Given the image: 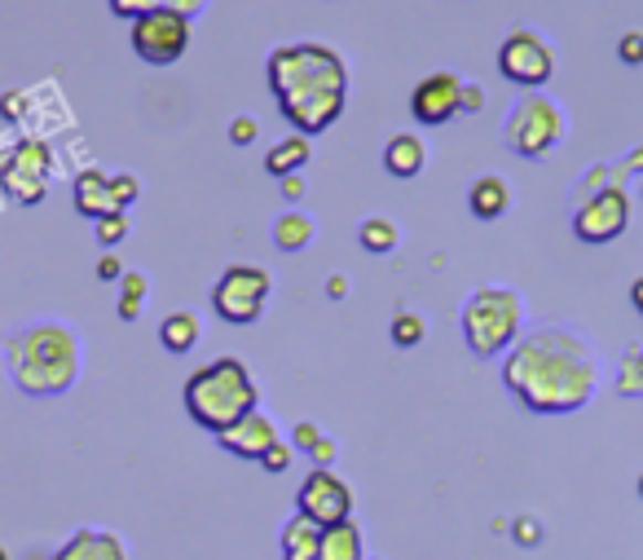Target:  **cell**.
Instances as JSON below:
<instances>
[{
  "label": "cell",
  "instance_id": "38",
  "mask_svg": "<svg viewBox=\"0 0 643 560\" xmlns=\"http://www.w3.org/2000/svg\"><path fill=\"white\" fill-rule=\"evenodd\" d=\"M159 4H164V9H177V13H186L190 22H194V18L208 9V0H159Z\"/></svg>",
  "mask_w": 643,
  "mask_h": 560
},
{
  "label": "cell",
  "instance_id": "25",
  "mask_svg": "<svg viewBox=\"0 0 643 560\" xmlns=\"http://www.w3.org/2000/svg\"><path fill=\"white\" fill-rule=\"evenodd\" d=\"M146 296H150V278L146 274H124L119 278V318L124 323H137L141 318V309H146Z\"/></svg>",
  "mask_w": 643,
  "mask_h": 560
},
{
  "label": "cell",
  "instance_id": "35",
  "mask_svg": "<svg viewBox=\"0 0 643 560\" xmlns=\"http://www.w3.org/2000/svg\"><path fill=\"white\" fill-rule=\"evenodd\" d=\"M124 274H128V270H124V261H119L115 252H102V256H97V278H102V283H119Z\"/></svg>",
  "mask_w": 643,
  "mask_h": 560
},
{
  "label": "cell",
  "instance_id": "27",
  "mask_svg": "<svg viewBox=\"0 0 643 560\" xmlns=\"http://www.w3.org/2000/svg\"><path fill=\"white\" fill-rule=\"evenodd\" d=\"M618 393H622V398H643V345H635V349L622 358Z\"/></svg>",
  "mask_w": 643,
  "mask_h": 560
},
{
  "label": "cell",
  "instance_id": "36",
  "mask_svg": "<svg viewBox=\"0 0 643 560\" xmlns=\"http://www.w3.org/2000/svg\"><path fill=\"white\" fill-rule=\"evenodd\" d=\"M512 535H516V543H525V548H534V543H542V526H538L534 517H520Z\"/></svg>",
  "mask_w": 643,
  "mask_h": 560
},
{
  "label": "cell",
  "instance_id": "26",
  "mask_svg": "<svg viewBox=\"0 0 643 560\" xmlns=\"http://www.w3.org/2000/svg\"><path fill=\"white\" fill-rule=\"evenodd\" d=\"M423 336H428V323H423L419 314H410V309H401V314L392 318V327H388V340H392L397 349H419Z\"/></svg>",
  "mask_w": 643,
  "mask_h": 560
},
{
  "label": "cell",
  "instance_id": "31",
  "mask_svg": "<svg viewBox=\"0 0 643 560\" xmlns=\"http://www.w3.org/2000/svg\"><path fill=\"white\" fill-rule=\"evenodd\" d=\"M322 437H326V433H322L314 420H301V424H296V433H292V446H296V455H309Z\"/></svg>",
  "mask_w": 643,
  "mask_h": 560
},
{
  "label": "cell",
  "instance_id": "47",
  "mask_svg": "<svg viewBox=\"0 0 643 560\" xmlns=\"http://www.w3.org/2000/svg\"><path fill=\"white\" fill-rule=\"evenodd\" d=\"M640 495H643V477H640Z\"/></svg>",
  "mask_w": 643,
  "mask_h": 560
},
{
  "label": "cell",
  "instance_id": "8",
  "mask_svg": "<svg viewBox=\"0 0 643 560\" xmlns=\"http://www.w3.org/2000/svg\"><path fill=\"white\" fill-rule=\"evenodd\" d=\"M128 44H133V53H137L146 66H172V62H181L186 49H190V18L159 4V9H150V13H141V18L133 22Z\"/></svg>",
  "mask_w": 643,
  "mask_h": 560
},
{
  "label": "cell",
  "instance_id": "32",
  "mask_svg": "<svg viewBox=\"0 0 643 560\" xmlns=\"http://www.w3.org/2000/svg\"><path fill=\"white\" fill-rule=\"evenodd\" d=\"M261 137V124H256V115H239L234 124H230V141L234 146H252Z\"/></svg>",
  "mask_w": 643,
  "mask_h": 560
},
{
  "label": "cell",
  "instance_id": "19",
  "mask_svg": "<svg viewBox=\"0 0 643 560\" xmlns=\"http://www.w3.org/2000/svg\"><path fill=\"white\" fill-rule=\"evenodd\" d=\"M322 535H326V530H322L318 521H309L305 513H296V517L283 526V535H278L283 560H318Z\"/></svg>",
  "mask_w": 643,
  "mask_h": 560
},
{
  "label": "cell",
  "instance_id": "39",
  "mask_svg": "<svg viewBox=\"0 0 643 560\" xmlns=\"http://www.w3.org/2000/svg\"><path fill=\"white\" fill-rule=\"evenodd\" d=\"M309 459H314V468H330V464H335V442H330V437H322L318 446L309 451Z\"/></svg>",
  "mask_w": 643,
  "mask_h": 560
},
{
  "label": "cell",
  "instance_id": "5",
  "mask_svg": "<svg viewBox=\"0 0 643 560\" xmlns=\"http://www.w3.org/2000/svg\"><path fill=\"white\" fill-rule=\"evenodd\" d=\"M525 327V300L512 287H481L463 305V340L476 358L512 353Z\"/></svg>",
  "mask_w": 643,
  "mask_h": 560
},
{
  "label": "cell",
  "instance_id": "41",
  "mask_svg": "<svg viewBox=\"0 0 643 560\" xmlns=\"http://www.w3.org/2000/svg\"><path fill=\"white\" fill-rule=\"evenodd\" d=\"M278 186H283V194H287L292 203H296V199H305V177H301V172H292V177H283Z\"/></svg>",
  "mask_w": 643,
  "mask_h": 560
},
{
  "label": "cell",
  "instance_id": "3",
  "mask_svg": "<svg viewBox=\"0 0 643 560\" xmlns=\"http://www.w3.org/2000/svg\"><path fill=\"white\" fill-rule=\"evenodd\" d=\"M9 376L27 398H57L80 380V340L62 323H35L4 345Z\"/></svg>",
  "mask_w": 643,
  "mask_h": 560
},
{
  "label": "cell",
  "instance_id": "40",
  "mask_svg": "<svg viewBox=\"0 0 643 560\" xmlns=\"http://www.w3.org/2000/svg\"><path fill=\"white\" fill-rule=\"evenodd\" d=\"M481 106H485V88L463 80V110H481Z\"/></svg>",
  "mask_w": 643,
  "mask_h": 560
},
{
  "label": "cell",
  "instance_id": "42",
  "mask_svg": "<svg viewBox=\"0 0 643 560\" xmlns=\"http://www.w3.org/2000/svg\"><path fill=\"white\" fill-rule=\"evenodd\" d=\"M631 305L643 314V278H635V287H631Z\"/></svg>",
  "mask_w": 643,
  "mask_h": 560
},
{
  "label": "cell",
  "instance_id": "23",
  "mask_svg": "<svg viewBox=\"0 0 643 560\" xmlns=\"http://www.w3.org/2000/svg\"><path fill=\"white\" fill-rule=\"evenodd\" d=\"M357 243H361L370 256H388V252H397L401 230H397V221H392V216H366V221H361V230H357Z\"/></svg>",
  "mask_w": 643,
  "mask_h": 560
},
{
  "label": "cell",
  "instance_id": "37",
  "mask_svg": "<svg viewBox=\"0 0 643 560\" xmlns=\"http://www.w3.org/2000/svg\"><path fill=\"white\" fill-rule=\"evenodd\" d=\"M0 110H4V119H22L27 115V93L22 88H9L4 102H0Z\"/></svg>",
  "mask_w": 643,
  "mask_h": 560
},
{
  "label": "cell",
  "instance_id": "29",
  "mask_svg": "<svg viewBox=\"0 0 643 560\" xmlns=\"http://www.w3.org/2000/svg\"><path fill=\"white\" fill-rule=\"evenodd\" d=\"M110 186H115L119 212H128V208L141 199V181H137V172H110Z\"/></svg>",
  "mask_w": 643,
  "mask_h": 560
},
{
  "label": "cell",
  "instance_id": "17",
  "mask_svg": "<svg viewBox=\"0 0 643 560\" xmlns=\"http://www.w3.org/2000/svg\"><path fill=\"white\" fill-rule=\"evenodd\" d=\"M423 163H428V146H423L419 133H392V137H388V146H383V168H388L397 181L419 177Z\"/></svg>",
  "mask_w": 643,
  "mask_h": 560
},
{
  "label": "cell",
  "instance_id": "22",
  "mask_svg": "<svg viewBox=\"0 0 643 560\" xmlns=\"http://www.w3.org/2000/svg\"><path fill=\"white\" fill-rule=\"evenodd\" d=\"M314 239H318V225H314L309 212H301V208L278 212V221H274V247L278 252H305Z\"/></svg>",
  "mask_w": 643,
  "mask_h": 560
},
{
  "label": "cell",
  "instance_id": "16",
  "mask_svg": "<svg viewBox=\"0 0 643 560\" xmlns=\"http://www.w3.org/2000/svg\"><path fill=\"white\" fill-rule=\"evenodd\" d=\"M49 560H128V548L110 530H75Z\"/></svg>",
  "mask_w": 643,
  "mask_h": 560
},
{
  "label": "cell",
  "instance_id": "10",
  "mask_svg": "<svg viewBox=\"0 0 643 560\" xmlns=\"http://www.w3.org/2000/svg\"><path fill=\"white\" fill-rule=\"evenodd\" d=\"M498 71H503V80H512V84L538 93V88L556 75V49H551V40H547L542 31L516 27V31L498 44Z\"/></svg>",
  "mask_w": 643,
  "mask_h": 560
},
{
  "label": "cell",
  "instance_id": "20",
  "mask_svg": "<svg viewBox=\"0 0 643 560\" xmlns=\"http://www.w3.org/2000/svg\"><path fill=\"white\" fill-rule=\"evenodd\" d=\"M309 159H314V141H309L305 133H296V137H283V141L265 155V172H270L274 181H283V177H292V172H305Z\"/></svg>",
  "mask_w": 643,
  "mask_h": 560
},
{
  "label": "cell",
  "instance_id": "9",
  "mask_svg": "<svg viewBox=\"0 0 643 560\" xmlns=\"http://www.w3.org/2000/svg\"><path fill=\"white\" fill-rule=\"evenodd\" d=\"M49 181H53V150L40 137H22L0 163V190L22 208L44 203Z\"/></svg>",
  "mask_w": 643,
  "mask_h": 560
},
{
  "label": "cell",
  "instance_id": "45",
  "mask_svg": "<svg viewBox=\"0 0 643 560\" xmlns=\"http://www.w3.org/2000/svg\"><path fill=\"white\" fill-rule=\"evenodd\" d=\"M0 560H9V552H4V548H0Z\"/></svg>",
  "mask_w": 643,
  "mask_h": 560
},
{
  "label": "cell",
  "instance_id": "12",
  "mask_svg": "<svg viewBox=\"0 0 643 560\" xmlns=\"http://www.w3.org/2000/svg\"><path fill=\"white\" fill-rule=\"evenodd\" d=\"M296 513H305L309 521H318L322 530L344 526V521H352V490L330 468H314L301 482V490H296Z\"/></svg>",
  "mask_w": 643,
  "mask_h": 560
},
{
  "label": "cell",
  "instance_id": "44",
  "mask_svg": "<svg viewBox=\"0 0 643 560\" xmlns=\"http://www.w3.org/2000/svg\"><path fill=\"white\" fill-rule=\"evenodd\" d=\"M27 560H49V557H44V552H35V557H27Z\"/></svg>",
  "mask_w": 643,
  "mask_h": 560
},
{
  "label": "cell",
  "instance_id": "46",
  "mask_svg": "<svg viewBox=\"0 0 643 560\" xmlns=\"http://www.w3.org/2000/svg\"><path fill=\"white\" fill-rule=\"evenodd\" d=\"M640 199H643V181H640Z\"/></svg>",
  "mask_w": 643,
  "mask_h": 560
},
{
  "label": "cell",
  "instance_id": "28",
  "mask_svg": "<svg viewBox=\"0 0 643 560\" xmlns=\"http://www.w3.org/2000/svg\"><path fill=\"white\" fill-rule=\"evenodd\" d=\"M93 230H97V243H102V252H115V247L128 239V212H110V216L93 221Z\"/></svg>",
  "mask_w": 643,
  "mask_h": 560
},
{
  "label": "cell",
  "instance_id": "2",
  "mask_svg": "<svg viewBox=\"0 0 643 560\" xmlns=\"http://www.w3.org/2000/svg\"><path fill=\"white\" fill-rule=\"evenodd\" d=\"M270 88L296 133L318 137L348 106V62L330 44H278L265 62Z\"/></svg>",
  "mask_w": 643,
  "mask_h": 560
},
{
  "label": "cell",
  "instance_id": "7",
  "mask_svg": "<svg viewBox=\"0 0 643 560\" xmlns=\"http://www.w3.org/2000/svg\"><path fill=\"white\" fill-rule=\"evenodd\" d=\"M270 292H274L270 270H261V265H230L217 278V287H212V309L230 327H252V323H261Z\"/></svg>",
  "mask_w": 643,
  "mask_h": 560
},
{
  "label": "cell",
  "instance_id": "4",
  "mask_svg": "<svg viewBox=\"0 0 643 560\" xmlns=\"http://www.w3.org/2000/svg\"><path fill=\"white\" fill-rule=\"evenodd\" d=\"M181 402L199 429L225 433L239 420H247L252 411H261V389H256V376L243 358H217V362L190 371Z\"/></svg>",
  "mask_w": 643,
  "mask_h": 560
},
{
  "label": "cell",
  "instance_id": "15",
  "mask_svg": "<svg viewBox=\"0 0 643 560\" xmlns=\"http://www.w3.org/2000/svg\"><path fill=\"white\" fill-rule=\"evenodd\" d=\"M71 194H75V212L88 216V221H102V216L119 212V199H115L110 172H102V168H84V172L75 177Z\"/></svg>",
  "mask_w": 643,
  "mask_h": 560
},
{
  "label": "cell",
  "instance_id": "43",
  "mask_svg": "<svg viewBox=\"0 0 643 560\" xmlns=\"http://www.w3.org/2000/svg\"><path fill=\"white\" fill-rule=\"evenodd\" d=\"M326 292H330V296H335V300H339V296H344V292H348V287H344V278H339V274H335V278H330V287H326Z\"/></svg>",
  "mask_w": 643,
  "mask_h": 560
},
{
  "label": "cell",
  "instance_id": "11",
  "mask_svg": "<svg viewBox=\"0 0 643 560\" xmlns=\"http://www.w3.org/2000/svg\"><path fill=\"white\" fill-rule=\"evenodd\" d=\"M626 225H631V199H626V190L618 181L604 186V190H595V194H587L582 208L573 212V234L582 243H591V247L622 239Z\"/></svg>",
  "mask_w": 643,
  "mask_h": 560
},
{
  "label": "cell",
  "instance_id": "6",
  "mask_svg": "<svg viewBox=\"0 0 643 560\" xmlns=\"http://www.w3.org/2000/svg\"><path fill=\"white\" fill-rule=\"evenodd\" d=\"M565 133H569V119H565L560 102L547 97V93L520 97V102L512 106L507 124H503V137H507V146H512L520 159H542V155H551V150L565 141Z\"/></svg>",
  "mask_w": 643,
  "mask_h": 560
},
{
  "label": "cell",
  "instance_id": "21",
  "mask_svg": "<svg viewBox=\"0 0 643 560\" xmlns=\"http://www.w3.org/2000/svg\"><path fill=\"white\" fill-rule=\"evenodd\" d=\"M199 336H203V323H199L194 309H177V314H168V318L159 323V345H164L172 358L190 353V349L199 345Z\"/></svg>",
  "mask_w": 643,
  "mask_h": 560
},
{
  "label": "cell",
  "instance_id": "14",
  "mask_svg": "<svg viewBox=\"0 0 643 560\" xmlns=\"http://www.w3.org/2000/svg\"><path fill=\"white\" fill-rule=\"evenodd\" d=\"M217 442H221V451H225V455L261 464V459H265V451H270L274 442H283V437H278V424H274L265 411H252V415H247V420H239L234 429L217 433Z\"/></svg>",
  "mask_w": 643,
  "mask_h": 560
},
{
  "label": "cell",
  "instance_id": "24",
  "mask_svg": "<svg viewBox=\"0 0 643 560\" xmlns=\"http://www.w3.org/2000/svg\"><path fill=\"white\" fill-rule=\"evenodd\" d=\"M318 560H366V552H361V530H357L352 521L330 526V530L322 535Z\"/></svg>",
  "mask_w": 643,
  "mask_h": 560
},
{
  "label": "cell",
  "instance_id": "33",
  "mask_svg": "<svg viewBox=\"0 0 643 560\" xmlns=\"http://www.w3.org/2000/svg\"><path fill=\"white\" fill-rule=\"evenodd\" d=\"M618 57H622L626 66H643V31H626V35L618 40Z\"/></svg>",
  "mask_w": 643,
  "mask_h": 560
},
{
  "label": "cell",
  "instance_id": "18",
  "mask_svg": "<svg viewBox=\"0 0 643 560\" xmlns=\"http://www.w3.org/2000/svg\"><path fill=\"white\" fill-rule=\"evenodd\" d=\"M467 208H472L476 221H498V216H507V208H512V186H507L503 177L485 172V177L472 181V190H467Z\"/></svg>",
  "mask_w": 643,
  "mask_h": 560
},
{
  "label": "cell",
  "instance_id": "34",
  "mask_svg": "<svg viewBox=\"0 0 643 560\" xmlns=\"http://www.w3.org/2000/svg\"><path fill=\"white\" fill-rule=\"evenodd\" d=\"M106 4H110V13H115V18H128V22H137L141 13L159 9V0H106Z\"/></svg>",
  "mask_w": 643,
  "mask_h": 560
},
{
  "label": "cell",
  "instance_id": "30",
  "mask_svg": "<svg viewBox=\"0 0 643 560\" xmlns=\"http://www.w3.org/2000/svg\"><path fill=\"white\" fill-rule=\"evenodd\" d=\"M292 459H296V446H292V442H274V446L265 451L261 468H265V473H287V468H292Z\"/></svg>",
  "mask_w": 643,
  "mask_h": 560
},
{
  "label": "cell",
  "instance_id": "13",
  "mask_svg": "<svg viewBox=\"0 0 643 560\" xmlns=\"http://www.w3.org/2000/svg\"><path fill=\"white\" fill-rule=\"evenodd\" d=\"M463 110V80L454 71H432L410 88V115L423 128H441Z\"/></svg>",
  "mask_w": 643,
  "mask_h": 560
},
{
  "label": "cell",
  "instance_id": "1",
  "mask_svg": "<svg viewBox=\"0 0 643 560\" xmlns=\"http://www.w3.org/2000/svg\"><path fill=\"white\" fill-rule=\"evenodd\" d=\"M503 384L534 415H573L595 398L600 362L578 331L542 327L512 345L503 362Z\"/></svg>",
  "mask_w": 643,
  "mask_h": 560
}]
</instances>
